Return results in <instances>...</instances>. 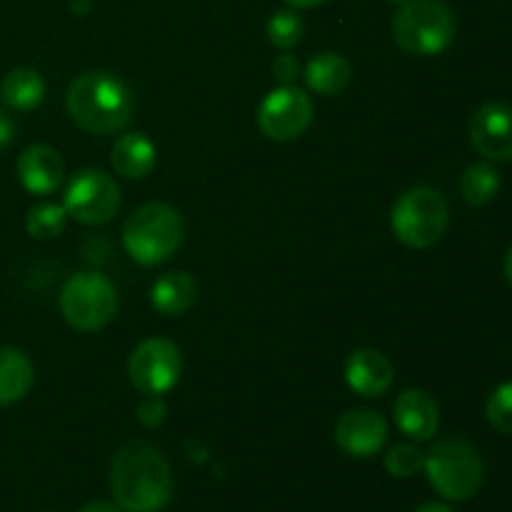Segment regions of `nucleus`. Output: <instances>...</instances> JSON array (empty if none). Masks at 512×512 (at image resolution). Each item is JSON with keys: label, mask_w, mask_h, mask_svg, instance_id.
Masks as SVG:
<instances>
[{"label": "nucleus", "mask_w": 512, "mask_h": 512, "mask_svg": "<svg viewBox=\"0 0 512 512\" xmlns=\"http://www.w3.org/2000/svg\"><path fill=\"white\" fill-rule=\"evenodd\" d=\"M115 505L125 512H160L173 498V473L160 450L143 440L125 443L110 468Z\"/></svg>", "instance_id": "nucleus-1"}, {"label": "nucleus", "mask_w": 512, "mask_h": 512, "mask_svg": "<svg viewBox=\"0 0 512 512\" xmlns=\"http://www.w3.org/2000/svg\"><path fill=\"white\" fill-rule=\"evenodd\" d=\"M68 115L83 133L115 135L133 120L135 100L128 85L108 70H88L70 83Z\"/></svg>", "instance_id": "nucleus-2"}, {"label": "nucleus", "mask_w": 512, "mask_h": 512, "mask_svg": "<svg viewBox=\"0 0 512 512\" xmlns=\"http://www.w3.org/2000/svg\"><path fill=\"white\" fill-rule=\"evenodd\" d=\"M185 223L168 203H145L125 220L123 248L135 263L160 265L183 245Z\"/></svg>", "instance_id": "nucleus-3"}, {"label": "nucleus", "mask_w": 512, "mask_h": 512, "mask_svg": "<svg viewBox=\"0 0 512 512\" xmlns=\"http://www.w3.org/2000/svg\"><path fill=\"white\" fill-rule=\"evenodd\" d=\"M393 38L408 55L435 58L455 38V15L443 0H408L393 18Z\"/></svg>", "instance_id": "nucleus-4"}, {"label": "nucleus", "mask_w": 512, "mask_h": 512, "mask_svg": "<svg viewBox=\"0 0 512 512\" xmlns=\"http://www.w3.org/2000/svg\"><path fill=\"white\" fill-rule=\"evenodd\" d=\"M423 470L430 485L448 500H470L483 485V458L460 438H445L425 453Z\"/></svg>", "instance_id": "nucleus-5"}, {"label": "nucleus", "mask_w": 512, "mask_h": 512, "mask_svg": "<svg viewBox=\"0 0 512 512\" xmlns=\"http://www.w3.org/2000/svg\"><path fill=\"white\" fill-rule=\"evenodd\" d=\"M390 228L408 248H430L448 230V203L433 188L405 190L390 210Z\"/></svg>", "instance_id": "nucleus-6"}, {"label": "nucleus", "mask_w": 512, "mask_h": 512, "mask_svg": "<svg viewBox=\"0 0 512 512\" xmlns=\"http://www.w3.org/2000/svg\"><path fill=\"white\" fill-rule=\"evenodd\" d=\"M118 310L115 285L95 270H80L65 280L60 290V313L70 328L93 333L105 328Z\"/></svg>", "instance_id": "nucleus-7"}, {"label": "nucleus", "mask_w": 512, "mask_h": 512, "mask_svg": "<svg viewBox=\"0 0 512 512\" xmlns=\"http://www.w3.org/2000/svg\"><path fill=\"white\" fill-rule=\"evenodd\" d=\"M123 195L113 175L98 168L78 170L68 180L63 208L68 218L83 225H105L118 215Z\"/></svg>", "instance_id": "nucleus-8"}, {"label": "nucleus", "mask_w": 512, "mask_h": 512, "mask_svg": "<svg viewBox=\"0 0 512 512\" xmlns=\"http://www.w3.org/2000/svg\"><path fill=\"white\" fill-rule=\"evenodd\" d=\"M183 373L180 348L168 338H148L128 360V378L143 395H165L178 385Z\"/></svg>", "instance_id": "nucleus-9"}, {"label": "nucleus", "mask_w": 512, "mask_h": 512, "mask_svg": "<svg viewBox=\"0 0 512 512\" xmlns=\"http://www.w3.org/2000/svg\"><path fill=\"white\" fill-rule=\"evenodd\" d=\"M313 123V100L295 85L270 90L258 108V128L265 138L288 143L300 138Z\"/></svg>", "instance_id": "nucleus-10"}, {"label": "nucleus", "mask_w": 512, "mask_h": 512, "mask_svg": "<svg viewBox=\"0 0 512 512\" xmlns=\"http://www.w3.org/2000/svg\"><path fill=\"white\" fill-rule=\"evenodd\" d=\"M470 140L483 158L495 163L512 160V105L485 103L470 118Z\"/></svg>", "instance_id": "nucleus-11"}, {"label": "nucleus", "mask_w": 512, "mask_h": 512, "mask_svg": "<svg viewBox=\"0 0 512 512\" xmlns=\"http://www.w3.org/2000/svg\"><path fill=\"white\" fill-rule=\"evenodd\" d=\"M335 440L353 458H373L388 443V423L378 410H348L335 425Z\"/></svg>", "instance_id": "nucleus-12"}, {"label": "nucleus", "mask_w": 512, "mask_h": 512, "mask_svg": "<svg viewBox=\"0 0 512 512\" xmlns=\"http://www.w3.org/2000/svg\"><path fill=\"white\" fill-rule=\"evenodd\" d=\"M395 368L380 350H355L345 363V383L360 398H380L390 390Z\"/></svg>", "instance_id": "nucleus-13"}, {"label": "nucleus", "mask_w": 512, "mask_h": 512, "mask_svg": "<svg viewBox=\"0 0 512 512\" xmlns=\"http://www.w3.org/2000/svg\"><path fill=\"white\" fill-rule=\"evenodd\" d=\"M18 180L28 193L33 195H50L53 190L60 188L65 178V163L63 155L50 145H30L20 153L18 165Z\"/></svg>", "instance_id": "nucleus-14"}, {"label": "nucleus", "mask_w": 512, "mask_h": 512, "mask_svg": "<svg viewBox=\"0 0 512 512\" xmlns=\"http://www.w3.org/2000/svg\"><path fill=\"white\" fill-rule=\"evenodd\" d=\"M395 423L400 433L413 440H430L438 433L440 408L428 390L408 388L395 398L393 405Z\"/></svg>", "instance_id": "nucleus-15"}, {"label": "nucleus", "mask_w": 512, "mask_h": 512, "mask_svg": "<svg viewBox=\"0 0 512 512\" xmlns=\"http://www.w3.org/2000/svg\"><path fill=\"white\" fill-rule=\"evenodd\" d=\"M158 163V148L145 133H125L110 150V165L120 178L140 180L153 173Z\"/></svg>", "instance_id": "nucleus-16"}, {"label": "nucleus", "mask_w": 512, "mask_h": 512, "mask_svg": "<svg viewBox=\"0 0 512 512\" xmlns=\"http://www.w3.org/2000/svg\"><path fill=\"white\" fill-rule=\"evenodd\" d=\"M198 298V283L185 270H170L160 275L150 288V303L165 318H178L188 313Z\"/></svg>", "instance_id": "nucleus-17"}, {"label": "nucleus", "mask_w": 512, "mask_h": 512, "mask_svg": "<svg viewBox=\"0 0 512 512\" xmlns=\"http://www.w3.org/2000/svg\"><path fill=\"white\" fill-rule=\"evenodd\" d=\"M353 78V68H350L348 58H343L335 50H323V53L313 55L305 65V83L313 93L318 95H340L350 85Z\"/></svg>", "instance_id": "nucleus-18"}, {"label": "nucleus", "mask_w": 512, "mask_h": 512, "mask_svg": "<svg viewBox=\"0 0 512 512\" xmlns=\"http://www.w3.org/2000/svg\"><path fill=\"white\" fill-rule=\"evenodd\" d=\"M35 370L28 355L15 348H0V405H13L33 388Z\"/></svg>", "instance_id": "nucleus-19"}, {"label": "nucleus", "mask_w": 512, "mask_h": 512, "mask_svg": "<svg viewBox=\"0 0 512 512\" xmlns=\"http://www.w3.org/2000/svg\"><path fill=\"white\" fill-rule=\"evenodd\" d=\"M0 98L13 110H33L43 103L45 83L38 70L15 68L0 83Z\"/></svg>", "instance_id": "nucleus-20"}, {"label": "nucleus", "mask_w": 512, "mask_h": 512, "mask_svg": "<svg viewBox=\"0 0 512 512\" xmlns=\"http://www.w3.org/2000/svg\"><path fill=\"white\" fill-rule=\"evenodd\" d=\"M500 173L490 163H473L460 178V193L470 205H485L498 195Z\"/></svg>", "instance_id": "nucleus-21"}, {"label": "nucleus", "mask_w": 512, "mask_h": 512, "mask_svg": "<svg viewBox=\"0 0 512 512\" xmlns=\"http://www.w3.org/2000/svg\"><path fill=\"white\" fill-rule=\"evenodd\" d=\"M68 225V213H65L63 205L58 203H40L33 205L28 210V218H25V228L28 235H33L35 240H53Z\"/></svg>", "instance_id": "nucleus-22"}, {"label": "nucleus", "mask_w": 512, "mask_h": 512, "mask_svg": "<svg viewBox=\"0 0 512 512\" xmlns=\"http://www.w3.org/2000/svg\"><path fill=\"white\" fill-rule=\"evenodd\" d=\"M265 33H268L270 45L280 50H290L303 40L305 35V23L298 13L293 10H278V13L270 15L268 25H265Z\"/></svg>", "instance_id": "nucleus-23"}, {"label": "nucleus", "mask_w": 512, "mask_h": 512, "mask_svg": "<svg viewBox=\"0 0 512 512\" xmlns=\"http://www.w3.org/2000/svg\"><path fill=\"white\" fill-rule=\"evenodd\" d=\"M425 465V453L410 443H398L385 453V470L393 478H413Z\"/></svg>", "instance_id": "nucleus-24"}, {"label": "nucleus", "mask_w": 512, "mask_h": 512, "mask_svg": "<svg viewBox=\"0 0 512 512\" xmlns=\"http://www.w3.org/2000/svg\"><path fill=\"white\" fill-rule=\"evenodd\" d=\"M485 418L495 430L512 435V380L493 390L485 403Z\"/></svg>", "instance_id": "nucleus-25"}, {"label": "nucleus", "mask_w": 512, "mask_h": 512, "mask_svg": "<svg viewBox=\"0 0 512 512\" xmlns=\"http://www.w3.org/2000/svg\"><path fill=\"white\" fill-rule=\"evenodd\" d=\"M165 413L168 410H165V403L160 395H145L143 403L138 405V418L145 428H155V425L163 423Z\"/></svg>", "instance_id": "nucleus-26"}, {"label": "nucleus", "mask_w": 512, "mask_h": 512, "mask_svg": "<svg viewBox=\"0 0 512 512\" xmlns=\"http://www.w3.org/2000/svg\"><path fill=\"white\" fill-rule=\"evenodd\" d=\"M270 70H273V78L278 80L280 85H293L295 78H298V58L290 53H283L278 55V58L273 60V65H270Z\"/></svg>", "instance_id": "nucleus-27"}, {"label": "nucleus", "mask_w": 512, "mask_h": 512, "mask_svg": "<svg viewBox=\"0 0 512 512\" xmlns=\"http://www.w3.org/2000/svg\"><path fill=\"white\" fill-rule=\"evenodd\" d=\"M13 135H15L13 120H10L8 115H5L3 110H0V150H3L5 145L10 143V140H13Z\"/></svg>", "instance_id": "nucleus-28"}, {"label": "nucleus", "mask_w": 512, "mask_h": 512, "mask_svg": "<svg viewBox=\"0 0 512 512\" xmlns=\"http://www.w3.org/2000/svg\"><path fill=\"white\" fill-rule=\"evenodd\" d=\"M80 512H120V508L115 503H108V500H93V503L83 505Z\"/></svg>", "instance_id": "nucleus-29"}, {"label": "nucleus", "mask_w": 512, "mask_h": 512, "mask_svg": "<svg viewBox=\"0 0 512 512\" xmlns=\"http://www.w3.org/2000/svg\"><path fill=\"white\" fill-rule=\"evenodd\" d=\"M285 3L295 10H305V8H318V5L328 3V0H285Z\"/></svg>", "instance_id": "nucleus-30"}, {"label": "nucleus", "mask_w": 512, "mask_h": 512, "mask_svg": "<svg viewBox=\"0 0 512 512\" xmlns=\"http://www.w3.org/2000/svg\"><path fill=\"white\" fill-rule=\"evenodd\" d=\"M415 512H455V510H453V508H448V505L428 503V505H423V508H418Z\"/></svg>", "instance_id": "nucleus-31"}, {"label": "nucleus", "mask_w": 512, "mask_h": 512, "mask_svg": "<svg viewBox=\"0 0 512 512\" xmlns=\"http://www.w3.org/2000/svg\"><path fill=\"white\" fill-rule=\"evenodd\" d=\"M505 278H508V283L512 285V248L510 253L505 255Z\"/></svg>", "instance_id": "nucleus-32"}, {"label": "nucleus", "mask_w": 512, "mask_h": 512, "mask_svg": "<svg viewBox=\"0 0 512 512\" xmlns=\"http://www.w3.org/2000/svg\"><path fill=\"white\" fill-rule=\"evenodd\" d=\"M70 5H73V10H85V8H88V3H85V0H73V3H70Z\"/></svg>", "instance_id": "nucleus-33"}, {"label": "nucleus", "mask_w": 512, "mask_h": 512, "mask_svg": "<svg viewBox=\"0 0 512 512\" xmlns=\"http://www.w3.org/2000/svg\"><path fill=\"white\" fill-rule=\"evenodd\" d=\"M388 3H395V5H403V3H408V0H388Z\"/></svg>", "instance_id": "nucleus-34"}]
</instances>
